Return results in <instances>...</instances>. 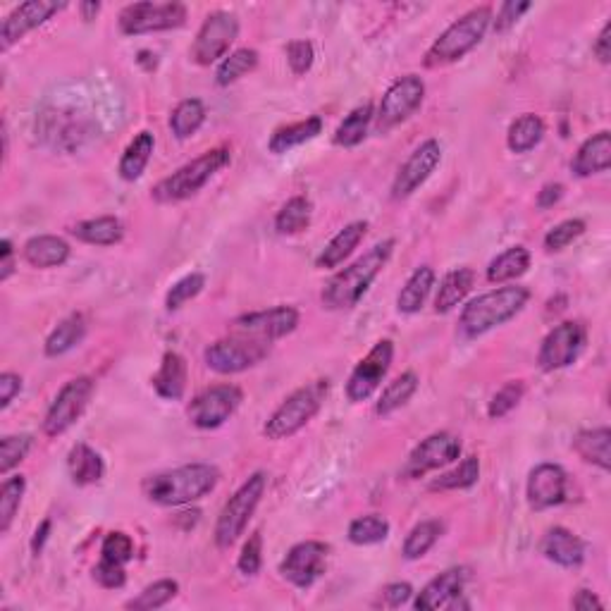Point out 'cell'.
I'll use <instances>...</instances> for the list:
<instances>
[{
	"label": "cell",
	"instance_id": "cell-1",
	"mask_svg": "<svg viewBox=\"0 0 611 611\" xmlns=\"http://www.w3.org/2000/svg\"><path fill=\"white\" fill-rule=\"evenodd\" d=\"M218 483V466L196 461V464L177 466L172 468V471L148 475L144 483H141V492H144V497L151 504L184 506L211 495Z\"/></svg>",
	"mask_w": 611,
	"mask_h": 611
},
{
	"label": "cell",
	"instance_id": "cell-2",
	"mask_svg": "<svg viewBox=\"0 0 611 611\" xmlns=\"http://www.w3.org/2000/svg\"><path fill=\"white\" fill-rule=\"evenodd\" d=\"M394 251V239H385V242L375 244L373 249L356 258L349 268L339 270L337 275L330 277L320 301L327 311H349L366 296V292L378 280L387 263H390Z\"/></svg>",
	"mask_w": 611,
	"mask_h": 611
},
{
	"label": "cell",
	"instance_id": "cell-3",
	"mask_svg": "<svg viewBox=\"0 0 611 611\" xmlns=\"http://www.w3.org/2000/svg\"><path fill=\"white\" fill-rule=\"evenodd\" d=\"M530 301V289L521 285H509L492 289V292L480 294L478 299L468 301L461 311L459 327L464 337L475 339L483 337L485 332L495 330V327L509 323L518 313L526 308Z\"/></svg>",
	"mask_w": 611,
	"mask_h": 611
},
{
	"label": "cell",
	"instance_id": "cell-4",
	"mask_svg": "<svg viewBox=\"0 0 611 611\" xmlns=\"http://www.w3.org/2000/svg\"><path fill=\"white\" fill-rule=\"evenodd\" d=\"M230 163H232L230 148L227 146L211 148V151L201 153L199 158H194L191 163L182 165L180 170L172 172L170 177L160 180L151 191V199L156 203L187 201L194 194H199V191Z\"/></svg>",
	"mask_w": 611,
	"mask_h": 611
},
{
	"label": "cell",
	"instance_id": "cell-5",
	"mask_svg": "<svg viewBox=\"0 0 611 611\" xmlns=\"http://www.w3.org/2000/svg\"><path fill=\"white\" fill-rule=\"evenodd\" d=\"M492 22V8L490 5H480V8L468 10L459 20L449 24L440 34V39L430 46L425 53V67H442L452 65L461 60L485 39L487 27Z\"/></svg>",
	"mask_w": 611,
	"mask_h": 611
},
{
	"label": "cell",
	"instance_id": "cell-6",
	"mask_svg": "<svg viewBox=\"0 0 611 611\" xmlns=\"http://www.w3.org/2000/svg\"><path fill=\"white\" fill-rule=\"evenodd\" d=\"M327 392H330V382L323 378L308 382V385L294 390L280 406H277L273 416L268 418V423H265L263 428V435L275 442L294 437L296 432L306 428V425L318 416V411L323 409L327 399Z\"/></svg>",
	"mask_w": 611,
	"mask_h": 611
},
{
	"label": "cell",
	"instance_id": "cell-7",
	"mask_svg": "<svg viewBox=\"0 0 611 611\" xmlns=\"http://www.w3.org/2000/svg\"><path fill=\"white\" fill-rule=\"evenodd\" d=\"M265 487H268V475L263 471H256L244 480L242 487H239L230 499H227L213 530L215 545L220 549H230L234 542L242 538L251 516L256 514L258 504H261Z\"/></svg>",
	"mask_w": 611,
	"mask_h": 611
},
{
	"label": "cell",
	"instance_id": "cell-8",
	"mask_svg": "<svg viewBox=\"0 0 611 611\" xmlns=\"http://www.w3.org/2000/svg\"><path fill=\"white\" fill-rule=\"evenodd\" d=\"M270 349H273V342L234 332L230 337H222L218 342L208 344L206 351H203V361L213 373L237 375L268 359Z\"/></svg>",
	"mask_w": 611,
	"mask_h": 611
},
{
	"label": "cell",
	"instance_id": "cell-9",
	"mask_svg": "<svg viewBox=\"0 0 611 611\" xmlns=\"http://www.w3.org/2000/svg\"><path fill=\"white\" fill-rule=\"evenodd\" d=\"M94 392L96 382L94 378H89V375H79V378L65 382L63 390L58 392V397L48 406L46 418H43V432H46L48 437L65 435V432L84 416Z\"/></svg>",
	"mask_w": 611,
	"mask_h": 611
},
{
	"label": "cell",
	"instance_id": "cell-10",
	"mask_svg": "<svg viewBox=\"0 0 611 611\" xmlns=\"http://www.w3.org/2000/svg\"><path fill=\"white\" fill-rule=\"evenodd\" d=\"M120 32L127 36L170 32L187 22V8L182 3H132L120 12Z\"/></svg>",
	"mask_w": 611,
	"mask_h": 611
},
{
	"label": "cell",
	"instance_id": "cell-11",
	"mask_svg": "<svg viewBox=\"0 0 611 611\" xmlns=\"http://www.w3.org/2000/svg\"><path fill=\"white\" fill-rule=\"evenodd\" d=\"M239 36V20L237 15L227 10H215L206 17L201 24L199 34H196L194 43H191V60L196 65L208 67L218 60L227 58V51Z\"/></svg>",
	"mask_w": 611,
	"mask_h": 611
},
{
	"label": "cell",
	"instance_id": "cell-12",
	"mask_svg": "<svg viewBox=\"0 0 611 611\" xmlns=\"http://www.w3.org/2000/svg\"><path fill=\"white\" fill-rule=\"evenodd\" d=\"M425 98V82L418 74H404L394 82L382 96L378 113H375V129L378 132H390L399 127L421 108Z\"/></svg>",
	"mask_w": 611,
	"mask_h": 611
},
{
	"label": "cell",
	"instance_id": "cell-13",
	"mask_svg": "<svg viewBox=\"0 0 611 611\" xmlns=\"http://www.w3.org/2000/svg\"><path fill=\"white\" fill-rule=\"evenodd\" d=\"M244 401V392L237 385H213L191 399L187 416L199 430H215L225 425Z\"/></svg>",
	"mask_w": 611,
	"mask_h": 611
},
{
	"label": "cell",
	"instance_id": "cell-14",
	"mask_svg": "<svg viewBox=\"0 0 611 611\" xmlns=\"http://www.w3.org/2000/svg\"><path fill=\"white\" fill-rule=\"evenodd\" d=\"M585 344H588V330L578 320H566L559 323L549 335L542 339L538 351V363L545 373H554V370L569 368L578 361L583 354Z\"/></svg>",
	"mask_w": 611,
	"mask_h": 611
},
{
	"label": "cell",
	"instance_id": "cell-15",
	"mask_svg": "<svg viewBox=\"0 0 611 611\" xmlns=\"http://www.w3.org/2000/svg\"><path fill=\"white\" fill-rule=\"evenodd\" d=\"M461 456V440L452 432H432L430 437L418 444L416 449L409 454L401 475L406 480H418L423 475L432 471H440V468L454 464Z\"/></svg>",
	"mask_w": 611,
	"mask_h": 611
},
{
	"label": "cell",
	"instance_id": "cell-16",
	"mask_svg": "<svg viewBox=\"0 0 611 611\" xmlns=\"http://www.w3.org/2000/svg\"><path fill=\"white\" fill-rule=\"evenodd\" d=\"M394 359V342L392 339H380L373 349L368 351L363 359L356 363V368L351 370L349 382H347V397L354 404L370 399L375 390L382 385V380L390 373Z\"/></svg>",
	"mask_w": 611,
	"mask_h": 611
},
{
	"label": "cell",
	"instance_id": "cell-17",
	"mask_svg": "<svg viewBox=\"0 0 611 611\" xmlns=\"http://www.w3.org/2000/svg\"><path fill=\"white\" fill-rule=\"evenodd\" d=\"M327 554H330V547L325 542L318 540H306L294 545L287 552V557L282 559L280 573L282 578L289 580L294 588H311L318 578H323L325 566H327Z\"/></svg>",
	"mask_w": 611,
	"mask_h": 611
},
{
	"label": "cell",
	"instance_id": "cell-18",
	"mask_svg": "<svg viewBox=\"0 0 611 611\" xmlns=\"http://www.w3.org/2000/svg\"><path fill=\"white\" fill-rule=\"evenodd\" d=\"M442 160V146L437 139L423 141L416 151L406 158V163L401 165L397 177L392 182V199L404 201L411 194H416L425 182L430 180L432 172L437 170Z\"/></svg>",
	"mask_w": 611,
	"mask_h": 611
},
{
	"label": "cell",
	"instance_id": "cell-19",
	"mask_svg": "<svg viewBox=\"0 0 611 611\" xmlns=\"http://www.w3.org/2000/svg\"><path fill=\"white\" fill-rule=\"evenodd\" d=\"M299 325V311L294 306H275L265 308V311H253L244 313L232 323V330L237 335L265 339V342H275L292 335Z\"/></svg>",
	"mask_w": 611,
	"mask_h": 611
},
{
	"label": "cell",
	"instance_id": "cell-20",
	"mask_svg": "<svg viewBox=\"0 0 611 611\" xmlns=\"http://www.w3.org/2000/svg\"><path fill=\"white\" fill-rule=\"evenodd\" d=\"M65 8L67 3H58V0H29V3L17 5L3 20V27H0V48L10 51V48L20 39H24L32 29L46 24L53 15H58V12Z\"/></svg>",
	"mask_w": 611,
	"mask_h": 611
},
{
	"label": "cell",
	"instance_id": "cell-21",
	"mask_svg": "<svg viewBox=\"0 0 611 611\" xmlns=\"http://www.w3.org/2000/svg\"><path fill=\"white\" fill-rule=\"evenodd\" d=\"M569 495V475L557 464H540L528 475L526 497L533 511H545L566 502Z\"/></svg>",
	"mask_w": 611,
	"mask_h": 611
},
{
	"label": "cell",
	"instance_id": "cell-22",
	"mask_svg": "<svg viewBox=\"0 0 611 611\" xmlns=\"http://www.w3.org/2000/svg\"><path fill=\"white\" fill-rule=\"evenodd\" d=\"M468 583V569L464 566H454L447 569L440 576L430 580L425 588L418 592L413 607L418 611H435L444 607H454V602L464 595V588Z\"/></svg>",
	"mask_w": 611,
	"mask_h": 611
},
{
	"label": "cell",
	"instance_id": "cell-23",
	"mask_svg": "<svg viewBox=\"0 0 611 611\" xmlns=\"http://www.w3.org/2000/svg\"><path fill=\"white\" fill-rule=\"evenodd\" d=\"M540 552L545 554L547 561L561 566V569H578L585 561V542L573 535L569 528L554 526L542 538Z\"/></svg>",
	"mask_w": 611,
	"mask_h": 611
},
{
	"label": "cell",
	"instance_id": "cell-24",
	"mask_svg": "<svg viewBox=\"0 0 611 611\" xmlns=\"http://www.w3.org/2000/svg\"><path fill=\"white\" fill-rule=\"evenodd\" d=\"M366 234H368L366 220L349 222L344 230H339L335 237L325 244V249L320 251V256L316 258V265L320 270L337 268L339 263H344V258H349L351 253H354V249H359V244L366 239Z\"/></svg>",
	"mask_w": 611,
	"mask_h": 611
},
{
	"label": "cell",
	"instance_id": "cell-25",
	"mask_svg": "<svg viewBox=\"0 0 611 611\" xmlns=\"http://www.w3.org/2000/svg\"><path fill=\"white\" fill-rule=\"evenodd\" d=\"M187 361L177 351H168L160 361L158 373L151 378L153 390L160 399L165 401H180L187 390Z\"/></svg>",
	"mask_w": 611,
	"mask_h": 611
},
{
	"label": "cell",
	"instance_id": "cell-26",
	"mask_svg": "<svg viewBox=\"0 0 611 611\" xmlns=\"http://www.w3.org/2000/svg\"><path fill=\"white\" fill-rule=\"evenodd\" d=\"M609 168H611V134L604 129V132H597L595 137L583 141V146L578 148L576 158H573L571 170L576 172L578 177H592V175H600V172H607Z\"/></svg>",
	"mask_w": 611,
	"mask_h": 611
},
{
	"label": "cell",
	"instance_id": "cell-27",
	"mask_svg": "<svg viewBox=\"0 0 611 611\" xmlns=\"http://www.w3.org/2000/svg\"><path fill=\"white\" fill-rule=\"evenodd\" d=\"M70 251V244L63 237H55V234H36L22 249L24 261L39 270L60 268L70 258Z\"/></svg>",
	"mask_w": 611,
	"mask_h": 611
},
{
	"label": "cell",
	"instance_id": "cell-28",
	"mask_svg": "<svg viewBox=\"0 0 611 611\" xmlns=\"http://www.w3.org/2000/svg\"><path fill=\"white\" fill-rule=\"evenodd\" d=\"M67 471H70L74 485L86 487L101 483L103 475H106V464H103L101 454L96 449H91L84 442H77L67 454Z\"/></svg>",
	"mask_w": 611,
	"mask_h": 611
},
{
	"label": "cell",
	"instance_id": "cell-29",
	"mask_svg": "<svg viewBox=\"0 0 611 611\" xmlns=\"http://www.w3.org/2000/svg\"><path fill=\"white\" fill-rule=\"evenodd\" d=\"M70 234L79 242L91 246H115L125 239V225L115 215H101V218L77 222Z\"/></svg>",
	"mask_w": 611,
	"mask_h": 611
},
{
	"label": "cell",
	"instance_id": "cell-30",
	"mask_svg": "<svg viewBox=\"0 0 611 611\" xmlns=\"http://www.w3.org/2000/svg\"><path fill=\"white\" fill-rule=\"evenodd\" d=\"M573 452H576L585 464L602 468V471H611V430H580L578 435L573 437Z\"/></svg>",
	"mask_w": 611,
	"mask_h": 611
},
{
	"label": "cell",
	"instance_id": "cell-31",
	"mask_svg": "<svg viewBox=\"0 0 611 611\" xmlns=\"http://www.w3.org/2000/svg\"><path fill=\"white\" fill-rule=\"evenodd\" d=\"M475 285V270L473 268H454L442 277L440 287H437L435 296V311L449 313L454 311L461 301L471 294Z\"/></svg>",
	"mask_w": 611,
	"mask_h": 611
},
{
	"label": "cell",
	"instance_id": "cell-32",
	"mask_svg": "<svg viewBox=\"0 0 611 611\" xmlns=\"http://www.w3.org/2000/svg\"><path fill=\"white\" fill-rule=\"evenodd\" d=\"M320 132H323V120H320L318 115H311L306 117V120L294 122V125L275 129L273 137L268 141V148L270 153H275V156H285V153L292 151V148L316 139Z\"/></svg>",
	"mask_w": 611,
	"mask_h": 611
},
{
	"label": "cell",
	"instance_id": "cell-33",
	"mask_svg": "<svg viewBox=\"0 0 611 611\" xmlns=\"http://www.w3.org/2000/svg\"><path fill=\"white\" fill-rule=\"evenodd\" d=\"M153 148H156V137L151 132H139L137 137L129 141V146L122 153L120 165H117V172L125 182H137L144 170L148 168L153 156Z\"/></svg>",
	"mask_w": 611,
	"mask_h": 611
},
{
	"label": "cell",
	"instance_id": "cell-34",
	"mask_svg": "<svg viewBox=\"0 0 611 611\" xmlns=\"http://www.w3.org/2000/svg\"><path fill=\"white\" fill-rule=\"evenodd\" d=\"M530 268V251L526 246H511L499 253L497 258H492V263L487 265V282L492 285H506V282H514L518 277H523Z\"/></svg>",
	"mask_w": 611,
	"mask_h": 611
},
{
	"label": "cell",
	"instance_id": "cell-35",
	"mask_svg": "<svg viewBox=\"0 0 611 611\" xmlns=\"http://www.w3.org/2000/svg\"><path fill=\"white\" fill-rule=\"evenodd\" d=\"M84 337H86V320L82 313H72V316H67L65 320H60V323L55 325V330L46 339V347H43V351H46L48 359H58V356H65L67 351L79 347V344L84 342Z\"/></svg>",
	"mask_w": 611,
	"mask_h": 611
},
{
	"label": "cell",
	"instance_id": "cell-36",
	"mask_svg": "<svg viewBox=\"0 0 611 611\" xmlns=\"http://www.w3.org/2000/svg\"><path fill=\"white\" fill-rule=\"evenodd\" d=\"M435 287V270L430 265H421V268L413 270V275L406 280V285L401 287L397 296V308L401 313H418L423 308L425 301Z\"/></svg>",
	"mask_w": 611,
	"mask_h": 611
},
{
	"label": "cell",
	"instance_id": "cell-37",
	"mask_svg": "<svg viewBox=\"0 0 611 611\" xmlns=\"http://www.w3.org/2000/svg\"><path fill=\"white\" fill-rule=\"evenodd\" d=\"M373 120H375L373 106H370V103H363V106L354 108L342 122H339L332 141H335V146L342 148L359 146L361 141L368 137V129L373 125Z\"/></svg>",
	"mask_w": 611,
	"mask_h": 611
},
{
	"label": "cell",
	"instance_id": "cell-38",
	"mask_svg": "<svg viewBox=\"0 0 611 611\" xmlns=\"http://www.w3.org/2000/svg\"><path fill=\"white\" fill-rule=\"evenodd\" d=\"M545 137V122L540 115L535 113H523L511 122L509 134H506V144L514 153H528L540 144Z\"/></svg>",
	"mask_w": 611,
	"mask_h": 611
},
{
	"label": "cell",
	"instance_id": "cell-39",
	"mask_svg": "<svg viewBox=\"0 0 611 611\" xmlns=\"http://www.w3.org/2000/svg\"><path fill=\"white\" fill-rule=\"evenodd\" d=\"M418 375L413 370H406L399 378H394L390 385L385 387L380 394L378 404H375V413L378 416H390V413L399 411L401 406H406L411 401L413 394L418 392Z\"/></svg>",
	"mask_w": 611,
	"mask_h": 611
},
{
	"label": "cell",
	"instance_id": "cell-40",
	"mask_svg": "<svg viewBox=\"0 0 611 611\" xmlns=\"http://www.w3.org/2000/svg\"><path fill=\"white\" fill-rule=\"evenodd\" d=\"M206 106L201 98H184L170 115V129L177 139H191L206 122Z\"/></svg>",
	"mask_w": 611,
	"mask_h": 611
},
{
	"label": "cell",
	"instance_id": "cell-41",
	"mask_svg": "<svg viewBox=\"0 0 611 611\" xmlns=\"http://www.w3.org/2000/svg\"><path fill=\"white\" fill-rule=\"evenodd\" d=\"M313 215V203L306 196H292L275 215V230L280 234H299L308 230Z\"/></svg>",
	"mask_w": 611,
	"mask_h": 611
},
{
	"label": "cell",
	"instance_id": "cell-42",
	"mask_svg": "<svg viewBox=\"0 0 611 611\" xmlns=\"http://www.w3.org/2000/svg\"><path fill=\"white\" fill-rule=\"evenodd\" d=\"M442 533H444L442 521H421L418 526L411 528L409 535H406L401 554H404V559L409 561L423 559L425 554L435 547V542L442 538Z\"/></svg>",
	"mask_w": 611,
	"mask_h": 611
},
{
	"label": "cell",
	"instance_id": "cell-43",
	"mask_svg": "<svg viewBox=\"0 0 611 611\" xmlns=\"http://www.w3.org/2000/svg\"><path fill=\"white\" fill-rule=\"evenodd\" d=\"M258 67V51L253 48H237L227 58L220 60L218 72H215V84L218 86H230L246 74L253 72Z\"/></svg>",
	"mask_w": 611,
	"mask_h": 611
},
{
	"label": "cell",
	"instance_id": "cell-44",
	"mask_svg": "<svg viewBox=\"0 0 611 611\" xmlns=\"http://www.w3.org/2000/svg\"><path fill=\"white\" fill-rule=\"evenodd\" d=\"M390 535V521L385 516L368 514L359 516L349 523V542L351 545L368 547V545H380Z\"/></svg>",
	"mask_w": 611,
	"mask_h": 611
},
{
	"label": "cell",
	"instance_id": "cell-45",
	"mask_svg": "<svg viewBox=\"0 0 611 611\" xmlns=\"http://www.w3.org/2000/svg\"><path fill=\"white\" fill-rule=\"evenodd\" d=\"M177 592H180V583H177V580H172V578L156 580V583L146 585V588L139 592V597L129 600L127 609H134V611L160 609V607H165L168 602L175 600Z\"/></svg>",
	"mask_w": 611,
	"mask_h": 611
},
{
	"label": "cell",
	"instance_id": "cell-46",
	"mask_svg": "<svg viewBox=\"0 0 611 611\" xmlns=\"http://www.w3.org/2000/svg\"><path fill=\"white\" fill-rule=\"evenodd\" d=\"M480 478V459L475 454L466 456L464 461H461L459 466L454 468V471L442 473L440 478H435L430 483V490H468V487H473L478 483Z\"/></svg>",
	"mask_w": 611,
	"mask_h": 611
},
{
	"label": "cell",
	"instance_id": "cell-47",
	"mask_svg": "<svg viewBox=\"0 0 611 611\" xmlns=\"http://www.w3.org/2000/svg\"><path fill=\"white\" fill-rule=\"evenodd\" d=\"M24 490H27V480L22 475H12L0 487V533L3 535L8 533L17 511H20Z\"/></svg>",
	"mask_w": 611,
	"mask_h": 611
},
{
	"label": "cell",
	"instance_id": "cell-48",
	"mask_svg": "<svg viewBox=\"0 0 611 611\" xmlns=\"http://www.w3.org/2000/svg\"><path fill=\"white\" fill-rule=\"evenodd\" d=\"M32 447H34V437L27 435V432L3 437V442H0V473L8 475L12 468L20 466L22 461L27 459V454L32 452Z\"/></svg>",
	"mask_w": 611,
	"mask_h": 611
},
{
	"label": "cell",
	"instance_id": "cell-49",
	"mask_svg": "<svg viewBox=\"0 0 611 611\" xmlns=\"http://www.w3.org/2000/svg\"><path fill=\"white\" fill-rule=\"evenodd\" d=\"M203 287H206V277L201 273L184 275L182 280H177L175 285L168 289V294H165V308H168L170 313L180 311L184 304H189L191 299H196V296L203 292Z\"/></svg>",
	"mask_w": 611,
	"mask_h": 611
},
{
	"label": "cell",
	"instance_id": "cell-50",
	"mask_svg": "<svg viewBox=\"0 0 611 611\" xmlns=\"http://www.w3.org/2000/svg\"><path fill=\"white\" fill-rule=\"evenodd\" d=\"M523 394H526V382L509 380L504 387H499L495 397L490 399V406H487V416H490L492 421H499V418H504L506 413H511L518 404H521Z\"/></svg>",
	"mask_w": 611,
	"mask_h": 611
},
{
	"label": "cell",
	"instance_id": "cell-51",
	"mask_svg": "<svg viewBox=\"0 0 611 611\" xmlns=\"http://www.w3.org/2000/svg\"><path fill=\"white\" fill-rule=\"evenodd\" d=\"M585 230H588V225H585V222L578 220V218L559 222V225H554L552 230L545 234V249L549 253L564 251L566 246H571L573 242H576V239L583 237Z\"/></svg>",
	"mask_w": 611,
	"mask_h": 611
},
{
	"label": "cell",
	"instance_id": "cell-52",
	"mask_svg": "<svg viewBox=\"0 0 611 611\" xmlns=\"http://www.w3.org/2000/svg\"><path fill=\"white\" fill-rule=\"evenodd\" d=\"M101 559L127 566L129 561L134 559V540L129 538L127 533H122V530H113V533H108L106 538H103Z\"/></svg>",
	"mask_w": 611,
	"mask_h": 611
},
{
	"label": "cell",
	"instance_id": "cell-53",
	"mask_svg": "<svg viewBox=\"0 0 611 611\" xmlns=\"http://www.w3.org/2000/svg\"><path fill=\"white\" fill-rule=\"evenodd\" d=\"M263 564V538L261 533H253L249 540L244 542L242 554L237 559V569L244 573V576H256L261 571Z\"/></svg>",
	"mask_w": 611,
	"mask_h": 611
},
{
	"label": "cell",
	"instance_id": "cell-54",
	"mask_svg": "<svg viewBox=\"0 0 611 611\" xmlns=\"http://www.w3.org/2000/svg\"><path fill=\"white\" fill-rule=\"evenodd\" d=\"M316 60V51H313V43L306 39H294L287 46V63L292 67L294 74H306L313 67Z\"/></svg>",
	"mask_w": 611,
	"mask_h": 611
},
{
	"label": "cell",
	"instance_id": "cell-55",
	"mask_svg": "<svg viewBox=\"0 0 611 611\" xmlns=\"http://www.w3.org/2000/svg\"><path fill=\"white\" fill-rule=\"evenodd\" d=\"M94 580L106 590H120L125 588L127 583V571L122 564H113V561L101 559L94 569Z\"/></svg>",
	"mask_w": 611,
	"mask_h": 611
},
{
	"label": "cell",
	"instance_id": "cell-56",
	"mask_svg": "<svg viewBox=\"0 0 611 611\" xmlns=\"http://www.w3.org/2000/svg\"><path fill=\"white\" fill-rule=\"evenodd\" d=\"M533 8V3H528V0H506V3H502V8H499L497 12V20H495V32L497 34H504L509 32L514 24L521 20L526 12Z\"/></svg>",
	"mask_w": 611,
	"mask_h": 611
},
{
	"label": "cell",
	"instance_id": "cell-57",
	"mask_svg": "<svg viewBox=\"0 0 611 611\" xmlns=\"http://www.w3.org/2000/svg\"><path fill=\"white\" fill-rule=\"evenodd\" d=\"M413 597V588L409 583H390L385 590L380 592V602L390 609L404 607Z\"/></svg>",
	"mask_w": 611,
	"mask_h": 611
},
{
	"label": "cell",
	"instance_id": "cell-58",
	"mask_svg": "<svg viewBox=\"0 0 611 611\" xmlns=\"http://www.w3.org/2000/svg\"><path fill=\"white\" fill-rule=\"evenodd\" d=\"M22 392V378L17 373L0 375V409H8L15 401L17 394Z\"/></svg>",
	"mask_w": 611,
	"mask_h": 611
},
{
	"label": "cell",
	"instance_id": "cell-59",
	"mask_svg": "<svg viewBox=\"0 0 611 611\" xmlns=\"http://www.w3.org/2000/svg\"><path fill=\"white\" fill-rule=\"evenodd\" d=\"M592 53H595V58L600 60L602 65L611 63V22H607L602 27L600 36H597L595 46H592Z\"/></svg>",
	"mask_w": 611,
	"mask_h": 611
},
{
	"label": "cell",
	"instance_id": "cell-60",
	"mask_svg": "<svg viewBox=\"0 0 611 611\" xmlns=\"http://www.w3.org/2000/svg\"><path fill=\"white\" fill-rule=\"evenodd\" d=\"M12 273H15V249L10 239H3L0 242V282H8Z\"/></svg>",
	"mask_w": 611,
	"mask_h": 611
},
{
	"label": "cell",
	"instance_id": "cell-61",
	"mask_svg": "<svg viewBox=\"0 0 611 611\" xmlns=\"http://www.w3.org/2000/svg\"><path fill=\"white\" fill-rule=\"evenodd\" d=\"M561 196H564V184L559 182H549L538 191V208H554L561 201Z\"/></svg>",
	"mask_w": 611,
	"mask_h": 611
},
{
	"label": "cell",
	"instance_id": "cell-62",
	"mask_svg": "<svg viewBox=\"0 0 611 611\" xmlns=\"http://www.w3.org/2000/svg\"><path fill=\"white\" fill-rule=\"evenodd\" d=\"M571 607L580 609V611H590V609H604V604H602L600 597L595 595V592L583 588V590H578L576 595H573Z\"/></svg>",
	"mask_w": 611,
	"mask_h": 611
},
{
	"label": "cell",
	"instance_id": "cell-63",
	"mask_svg": "<svg viewBox=\"0 0 611 611\" xmlns=\"http://www.w3.org/2000/svg\"><path fill=\"white\" fill-rule=\"evenodd\" d=\"M51 530H53V521L51 518H43V521L39 523V528L34 530V538H32V552L39 557V554L43 552V547H46L48 538H51Z\"/></svg>",
	"mask_w": 611,
	"mask_h": 611
},
{
	"label": "cell",
	"instance_id": "cell-64",
	"mask_svg": "<svg viewBox=\"0 0 611 611\" xmlns=\"http://www.w3.org/2000/svg\"><path fill=\"white\" fill-rule=\"evenodd\" d=\"M79 10H82L84 20L91 22L96 20V15L101 12V3H94V0H91V3H79Z\"/></svg>",
	"mask_w": 611,
	"mask_h": 611
}]
</instances>
